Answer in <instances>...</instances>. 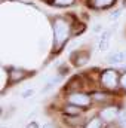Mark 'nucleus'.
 Listing matches in <instances>:
<instances>
[{"mask_svg": "<svg viewBox=\"0 0 126 128\" xmlns=\"http://www.w3.org/2000/svg\"><path fill=\"white\" fill-rule=\"evenodd\" d=\"M91 96H92V100H95V101H105L108 98V94H105V92H92Z\"/></svg>", "mask_w": 126, "mask_h": 128, "instance_id": "f8f14e48", "label": "nucleus"}, {"mask_svg": "<svg viewBox=\"0 0 126 128\" xmlns=\"http://www.w3.org/2000/svg\"><path fill=\"white\" fill-rule=\"evenodd\" d=\"M67 101L71 103V104L80 106V107H88V106H91V103H92V96L85 94V92L74 91V92H71L70 96L67 97Z\"/></svg>", "mask_w": 126, "mask_h": 128, "instance_id": "7ed1b4c3", "label": "nucleus"}, {"mask_svg": "<svg viewBox=\"0 0 126 128\" xmlns=\"http://www.w3.org/2000/svg\"><path fill=\"white\" fill-rule=\"evenodd\" d=\"M120 14H122V10H120V9H117V10L111 12V14H110V21H116V20L120 16Z\"/></svg>", "mask_w": 126, "mask_h": 128, "instance_id": "4468645a", "label": "nucleus"}, {"mask_svg": "<svg viewBox=\"0 0 126 128\" xmlns=\"http://www.w3.org/2000/svg\"><path fill=\"white\" fill-rule=\"evenodd\" d=\"M120 86H122V88L126 91V72L122 74V76H120Z\"/></svg>", "mask_w": 126, "mask_h": 128, "instance_id": "2eb2a0df", "label": "nucleus"}, {"mask_svg": "<svg viewBox=\"0 0 126 128\" xmlns=\"http://www.w3.org/2000/svg\"><path fill=\"white\" fill-rule=\"evenodd\" d=\"M40 128H52V125H51V124H45L43 127H40Z\"/></svg>", "mask_w": 126, "mask_h": 128, "instance_id": "aec40b11", "label": "nucleus"}, {"mask_svg": "<svg viewBox=\"0 0 126 128\" xmlns=\"http://www.w3.org/2000/svg\"><path fill=\"white\" fill-rule=\"evenodd\" d=\"M99 80H101V85L110 91L113 90H117V86L120 85V76L117 73V70L114 68H107L104 70L101 74H99Z\"/></svg>", "mask_w": 126, "mask_h": 128, "instance_id": "f03ea898", "label": "nucleus"}, {"mask_svg": "<svg viewBox=\"0 0 126 128\" xmlns=\"http://www.w3.org/2000/svg\"><path fill=\"white\" fill-rule=\"evenodd\" d=\"M70 36V26L63 18H57L54 21V49L61 51L67 43Z\"/></svg>", "mask_w": 126, "mask_h": 128, "instance_id": "f257e3e1", "label": "nucleus"}, {"mask_svg": "<svg viewBox=\"0 0 126 128\" xmlns=\"http://www.w3.org/2000/svg\"><path fill=\"white\" fill-rule=\"evenodd\" d=\"M102 32V24H95L94 26V33H99Z\"/></svg>", "mask_w": 126, "mask_h": 128, "instance_id": "f3484780", "label": "nucleus"}, {"mask_svg": "<svg viewBox=\"0 0 126 128\" xmlns=\"http://www.w3.org/2000/svg\"><path fill=\"white\" fill-rule=\"evenodd\" d=\"M99 116L105 122H113V119H116L119 116V107L117 106H107V107L99 110Z\"/></svg>", "mask_w": 126, "mask_h": 128, "instance_id": "20e7f679", "label": "nucleus"}, {"mask_svg": "<svg viewBox=\"0 0 126 128\" xmlns=\"http://www.w3.org/2000/svg\"><path fill=\"white\" fill-rule=\"evenodd\" d=\"M120 127L126 128V113H122V121H120Z\"/></svg>", "mask_w": 126, "mask_h": 128, "instance_id": "dca6fc26", "label": "nucleus"}, {"mask_svg": "<svg viewBox=\"0 0 126 128\" xmlns=\"http://www.w3.org/2000/svg\"><path fill=\"white\" fill-rule=\"evenodd\" d=\"M33 94H34V90H27L25 92H22V97H24V98H27V97L33 96Z\"/></svg>", "mask_w": 126, "mask_h": 128, "instance_id": "a211bd4d", "label": "nucleus"}, {"mask_svg": "<svg viewBox=\"0 0 126 128\" xmlns=\"http://www.w3.org/2000/svg\"><path fill=\"white\" fill-rule=\"evenodd\" d=\"M74 0H55V4L57 6H70Z\"/></svg>", "mask_w": 126, "mask_h": 128, "instance_id": "ddd939ff", "label": "nucleus"}, {"mask_svg": "<svg viewBox=\"0 0 126 128\" xmlns=\"http://www.w3.org/2000/svg\"><path fill=\"white\" fill-rule=\"evenodd\" d=\"M102 127H104V119L98 115V116L91 118L88 122H85V127L83 128H102Z\"/></svg>", "mask_w": 126, "mask_h": 128, "instance_id": "9d476101", "label": "nucleus"}, {"mask_svg": "<svg viewBox=\"0 0 126 128\" xmlns=\"http://www.w3.org/2000/svg\"><path fill=\"white\" fill-rule=\"evenodd\" d=\"M123 6L126 8V0H123Z\"/></svg>", "mask_w": 126, "mask_h": 128, "instance_id": "412c9836", "label": "nucleus"}, {"mask_svg": "<svg viewBox=\"0 0 126 128\" xmlns=\"http://www.w3.org/2000/svg\"><path fill=\"white\" fill-rule=\"evenodd\" d=\"M25 128H40V125H39L37 122H30V124H28Z\"/></svg>", "mask_w": 126, "mask_h": 128, "instance_id": "6ab92c4d", "label": "nucleus"}, {"mask_svg": "<svg viewBox=\"0 0 126 128\" xmlns=\"http://www.w3.org/2000/svg\"><path fill=\"white\" fill-rule=\"evenodd\" d=\"M126 60V52L125 51H117V52H113L107 57V61L110 64H120Z\"/></svg>", "mask_w": 126, "mask_h": 128, "instance_id": "0eeeda50", "label": "nucleus"}, {"mask_svg": "<svg viewBox=\"0 0 126 128\" xmlns=\"http://www.w3.org/2000/svg\"><path fill=\"white\" fill-rule=\"evenodd\" d=\"M63 110L65 115H70V116H77V115H82V112H83L80 106H76V104H71V103H68Z\"/></svg>", "mask_w": 126, "mask_h": 128, "instance_id": "1a4fd4ad", "label": "nucleus"}, {"mask_svg": "<svg viewBox=\"0 0 126 128\" xmlns=\"http://www.w3.org/2000/svg\"><path fill=\"white\" fill-rule=\"evenodd\" d=\"M114 2H116V0H91L92 6L96 8V9H107V8H110L111 4H114Z\"/></svg>", "mask_w": 126, "mask_h": 128, "instance_id": "9b49d317", "label": "nucleus"}, {"mask_svg": "<svg viewBox=\"0 0 126 128\" xmlns=\"http://www.w3.org/2000/svg\"><path fill=\"white\" fill-rule=\"evenodd\" d=\"M110 36H111V32H104L101 34L99 42H98V49L99 51H107L108 43H110Z\"/></svg>", "mask_w": 126, "mask_h": 128, "instance_id": "6e6552de", "label": "nucleus"}, {"mask_svg": "<svg viewBox=\"0 0 126 128\" xmlns=\"http://www.w3.org/2000/svg\"><path fill=\"white\" fill-rule=\"evenodd\" d=\"M89 58H91V54H88V52H77V55L76 54L71 55L73 63H74V66H77V67L85 66V64L89 61Z\"/></svg>", "mask_w": 126, "mask_h": 128, "instance_id": "423d86ee", "label": "nucleus"}, {"mask_svg": "<svg viewBox=\"0 0 126 128\" xmlns=\"http://www.w3.org/2000/svg\"><path fill=\"white\" fill-rule=\"evenodd\" d=\"M28 76V72L25 70H21V68H12L10 73H9V85L12 84H16V82H21L22 79H25Z\"/></svg>", "mask_w": 126, "mask_h": 128, "instance_id": "39448f33", "label": "nucleus"}]
</instances>
